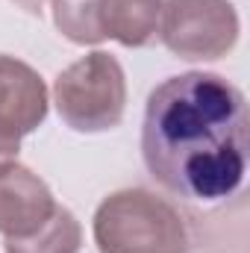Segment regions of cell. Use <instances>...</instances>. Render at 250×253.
<instances>
[{
  "instance_id": "obj_7",
  "label": "cell",
  "mask_w": 250,
  "mask_h": 253,
  "mask_svg": "<svg viewBox=\"0 0 250 253\" xmlns=\"http://www.w3.org/2000/svg\"><path fill=\"white\" fill-rule=\"evenodd\" d=\"M168 0H97V24L106 39L124 47H147L159 39Z\"/></svg>"
},
{
  "instance_id": "obj_6",
  "label": "cell",
  "mask_w": 250,
  "mask_h": 253,
  "mask_svg": "<svg viewBox=\"0 0 250 253\" xmlns=\"http://www.w3.org/2000/svg\"><path fill=\"white\" fill-rule=\"evenodd\" d=\"M56 209L47 183L21 162L0 165V233L6 239L33 236Z\"/></svg>"
},
{
  "instance_id": "obj_3",
  "label": "cell",
  "mask_w": 250,
  "mask_h": 253,
  "mask_svg": "<svg viewBox=\"0 0 250 253\" xmlns=\"http://www.w3.org/2000/svg\"><path fill=\"white\" fill-rule=\"evenodd\" d=\"M53 100L59 118L77 132H103L121 124L126 109L124 68L112 53L94 50L56 77Z\"/></svg>"
},
{
  "instance_id": "obj_9",
  "label": "cell",
  "mask_w": 250,
  "mask_h": 253,
  "mask_svg": "<svg viewBox=\"0 0 250 253\" xmlns=\"http://www.w3.org/2000/svg\"><path fill=\"white\" fill-rule=\"evenodd\" d=\"M53 24L74 44H100L103 33L97 24V0H50Z\"/></svg>"
},
{
  "instance_id": "obj_1",
  "label": "cell",
  "mask_w": 250,
  "mask_h": 253,
  "mask_svg": "<svg viewBox=\"0 0 250 253\" xmlns=\"http://www.w3.org/2000/svg\"><path fill=\"white\" fill-rule=\"evenodd\" d=\"M248 100L221 74L159 83L144 106L141 156L150 177L186 200H224L248 174Z\"/></svg>"
},
{
  "instance_id": "obj_4",
  "label": "cell",
  "mask_w": 250,
  "mask_h": 253,
  "mask_svg": "<svg viewBox=\"0 0 250 253\" xmlns=\"http://www.w3.org/2000/svg\"><path fill=\"white\" fill-rule=\"evenodd\" d=\"M159 39L188 62L221 59L239 42V12L230 0H168Z\"/></svg>"
},
{
  "instance_id": "obj_8",
  "label": "cell",
  "mask_w": 250,
  "mask_h": 253,
  "mask_svg": "<svg viewBox=\"0 0 250 253\" xmlns=\"http://www.w3.org/2000/svg\"><path fill=\"white\" fill-rule=\"evenodd\" d=\"M83 230L71 209L56 206L53 215L27 239H6V253H80Z\"/></svg>"
},
{
  "instance_id": "obj_10",
  "label": "cell",
  "mask_w": 250,
  "mask_h": 253,
  "mask_svg": "<svg viewBox=\"0 0 250 253\" xmlns=\"http://www.w3.org/2000/svg\"><path fill=\"white\" fill-rule=\"evenodd\" d=\"M12 3H18L24 12H30V15H42L44 12V6H47V0H12Z\"/></svg>"
},
{
  "instance_id": "obj_2",
  "label": "cell",
  "mask_w": 250,
  "mask_h": 253,
  "mask_svg": "<svg viewBox=\"0 0 250 253\" xmlns=\"http://www.w3.org/2000/svg\"><path fill=\"white\" fill-rule=\"evenodd\" d=\"M94 245L100 253H188V230L171 200L124 189L97 206Z\"/></svg>"
},
{
  "instance_id": "obj_5",
  "label": "cell",
  "mask_w": 250,
  "mask_h": 253,
  "mask_svg": "<svg viewBox=\"0 0 250 253\" xmlns=\"http://www.w3.org/2000/svg\"><path fill=\"white\" fill-rule=\"evenodd\" d=\"M47 118L44 80L27 62L0 53V165L15 162L21 138Z\"/></svg>"
}]
</instances>
